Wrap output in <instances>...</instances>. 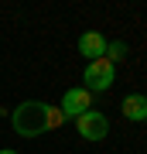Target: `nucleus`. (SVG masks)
Instances as JSON below:
<instances>
[{
  "mask_svg": "<svg viewBox=\"0 0 147 154\" xmlns=\"http://www.w3.org/2000/svg\"><path fill=\"white\" fill-rule=\"evenodd\" d=\"M11 123H14V130L21 134V137H41V134H48V130H58V127L65 123V116H62L58 106L27 99V103H21L11 113Z\"/></svg>",
  "mask_w": 147,
  "mask_h": 154,
  "instance_id": "1",
  "label": "nucleus"
},
{
  "mask_svg": "<svg viewBox=\"0 0 147 154\" xmlns=\"http://www.w3.org/2000/svg\"><path fill=\"white\" fill-rule=\"evenodd\" d=\"M82 79H86V89H89V93H106V89L116 82V65L106 62V58H96V62L86 65Z\"/></svg>",
  "mask_w": 147,
  "mask_h": 154,
  "instance_id": "2",
  "label": "nucleus"
},
{
  "mask_svg": "<svg viewBox=\"0 0 147 154\" xmlns=\"http://www.w3.org/2000/svg\"><path fill=\"white\" fill-rule=\"evenodd\" d=\"M58 110L65 120H79L86 110H93V93H89L86 86H75V89H65V96H62Z\"/></svg>",
  "mask_w": 147,
  "mask_h": 154,
  "instance_id": "3",
  "label": "nucleus"
},
{
  "mask_svg": "<svg viewBox=\"0 0 147 154\" xmlns=\"http://www.w3.org/2000/svg\"><path fill=\"white\" fill-rule=\"evenodd\" d=\"M75 130H79V137H86V140H103V137H109V120H106V113H99V110H86L75 120Z\"/></svg>",
  "mask_w": 147,
  "mask_h": 154,
  "instance_id": "4",
  "label": "nucleus"
},
{
  "mask_svg": "<svg viewBox=\"0 0 147 154\" xmlns=\"http://www.w3.org/2000/svg\"><path fill=\"white\" fill-rule=\"evenodd\" d=\"M120 110H123V116H127L130 123H147V96H144V93H130V96H123Z\"/></svg>",
  "mask_w": 147,
  "mask_h": 154,
  "instance_id": "5",
  "label": "nucleus"
},
{
  "mask_svg": "<svg viewBox=\"0 0 147 154\" xmlns=\"http://www.w3.org/2000/svg\"><path fill=\"white\" fill-rule=\"evenodd\" d=\"M79 55H86L89 62H96V58H103L106 55V38L99 31H86L79 38Z\"/></svg>",
  "mask_w": 147,
  "mask_h": 154,
  "instance_id": "6",
  "label": "nucleus"
},
{
  "mask_svg": "<svg viewBox=\"0 0 147 154\" xmlns=\"http://www.w3.org/2000/svg\"><path fill=\"white\" fill-rule=\"evenodd\" d=\"M103 58L113 62V65L123 62V58H127V45H123V41H106V55H103Z\"/></svg>",
  "mask_w": 147,
  "mask_h": 154,
  "instance_id": "7",
  "label": "nucleus"
},
{
  "mask_svg": "<svg viewBox=\"0 0 147 154\" xmlns=\"http://www.w3.org/2000/svg\"><path fill=\"white\" fill-rule=\"evenodd\" d=\"M0 154H17V151H11V147H4V151H0Z\"/></svg>",
  "mask_w": 147,
  "mask_h": 154,
  "instance_id": "8",
  "label": "nucleus"
}]
</instances>
